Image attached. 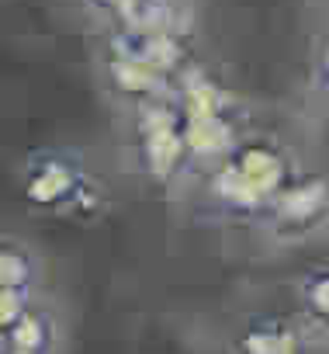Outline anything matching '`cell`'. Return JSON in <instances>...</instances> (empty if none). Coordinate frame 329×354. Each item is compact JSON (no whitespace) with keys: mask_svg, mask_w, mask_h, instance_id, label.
Masks as SVG:
<instances>
[{"mask_svg":"<svg viewBox=\"0 0 329 354\" xmlns=\"http://www.w3.org/2000/svg\"><path fill=\"white\" fill-rule=\"evenodd\" d=\"M305 167L298 163L291 142L270 132H243L239 142L205 170V198L215 212L236 223H253L263 209L295 181Z\"/></svg>","mask_w":329,"mask_h":354,"instance_id":"1","label":"cell"},{"mask_svg":"<svg viewBox=\"0 0 329 354\" xmlns=\"http://www.w3.org/2000/svg\"><path fill=\"white\" fill-rule=\"evenodd\" d=\"M21 195L35 212L90 219L104 205V188L73 149H32L21 167Z\"/></svg>","mask_w":329,"mask_h":354,"instance_id":"2","label":"cell"},{"mask_svg":"<svg viewBox=\"0 0 329 354\" xmlns=\"http://www.w3.org/2000/svg\"><path fill=\"white\" fill-rule=\"evenodd\" d=\"M135 156L142 174L156 188H170L188 174V156L181 142V111L174 94L149 97L132 108Z\"/></svg>","mask_w":329,"mask_h":354,"instance_id":"3","label":"cell"},{"mask_svg":"<svg viewBox=\"0 0 329 354\" xmlns=\"http://www.w3.org/2000/svg\"><path fill=\"white\" fill-rule=\"evenodd\" d=\"M329 216V198H326V174L322 170H301L295 181L263 209L257 226L263 236L277 247H295L305 240L322 236Z\"/></svg>","mask_w":329,"mask_h":354,"instance_id":"4","label":"cell"},{"mask_svg":"<svg viewBox=\"0 0 329 354\" xmlns=\"http://www.w3.org/2000/svg\"><path fill=\"white\" fill-rule=\"evenodd\" d=\"M246 129L239 125L236 111H215V115H195L184 118L181 115V142H184V156H188V170L205 174L212 170L219 160H226V153L239 142Z\"/></svg>","mask_w":329,"mask_h":354,"instance_id":"5","label":"cell"},{"mask_svg":"<svg viewBox=\"0 0 329 354\" xmlns=\"http://www.w3.org/2000/svg\"><path fill=\"white\" fill-rule=\"evenodd\" d=\"M108 49H118L125 56H135L159 77L177 84V77L191 66L188 63V32H111Z\"/></svg>","mask_w":329,"mask_h":354,"instance_id":"6","label":"cell"},{"mask_svg":"<svg viewBox=\"0 0 329 354\" xmlns=\"http://www.w3.org/2000/svg\"><path fill=\"white\" fill-rule=\"evenodd\" d=\"M101 73L104 84L114 97H121L128 108L149 101V97H163V94H174V80L159 77L156 70H149L146 63H139L135 56H125L118 49H108L101 59Z\"/></svg>","mask_w":329,"mask_h":354,"instance_id":"7","label":"cell"},{"mask_svg":"<svg viewBox=\"0 0 329 354\" xmlns=\"http://www.w3.org/2000/svg\"><path fill=\"white\" fill-rule=\"evenodd\" d=\"M315 340L301 333V323L298 319H288V316H257L250 319L236 344H232V354H301L305 347H312Z\"/></svg>","mask_w":329,"mask_h":354,"instance_id":"8","label":"cell"},{"mask_svg":"<svg viewBox=\"0 0 329 354\" xmlns=\"http://www.w3.org/2000/svg\"><path fill=\"white\" fill-rule=\"evenodd\" d=\"M56 351H59V319L39 299L8 333H0V354H56Z\"/></svg>","mask_w":329,"mask_h":354,"instance_id":"9","label":"cell"},{"mask_svg":"<svg viewBox=\"0 0 329 354\" xmlns=\"http://www.w3.org/2000/svg\"><path fill=\"white\" fill-rule=\"evenodd\" d=\"M42 264L18 236H0V292H35Z\"/></svg>","mask_w":329,"mask_h":354,"instance_id":"10","label":"cell"},{"mask_svg":"<svg viewBox=\"0 0 329 354\" xmlns=\"http://www.w3.org/2000/svg\"><path fill=\"white\" fill-rule=\"evenodd\" d=\"M298 306H301V319L308 326V333H326V319H329V268L326 261L312 264L301 278H298Z\"/></svg>","mask_w":329,"mask_h":354,"instance_id":"11","label":"cell"},{"mask_svg":"<svg viewBox=\"0 0 329 354\" xmlns=\"http://www.w3.org/2000/svg\"><path fill=\"white\" fill-rule=\"evenodd\" d=\"M32 302H35V292H0V333H8Z\"/></svg>","mask_w":329,"mask_h":354,"instance_id":"12","label":"cell"},{"mask_svg":"<svg viewBox=\"0 0 329 354\" xmlns=\"http://www.w3.org/2000/svg\"><path fill=\"white\" fill-rule=\"evenodd\" d=\"M121 4H125V0H87V8H90V11H97V15H108V18H114Z\"/></svg>","mask_w":329,"mask_h":354,"instance_id":"13","label":"cell"},{"mask_svg":"<svg viewBox=\"0 0 329 354\" xmlns=\"http://www.w3.org/2000/svg\"><path fill=\"white\" fill-rule=\"evenodd\" d=\"M301 354H322V347H319V344H312V347H305Z\"/></svg>","mask_w":329,"mask_h":354,"instance_id":"14","label":"cell"}]
</instances>
